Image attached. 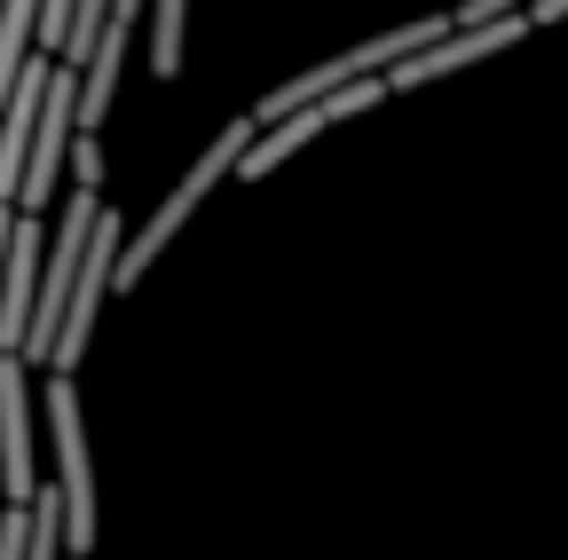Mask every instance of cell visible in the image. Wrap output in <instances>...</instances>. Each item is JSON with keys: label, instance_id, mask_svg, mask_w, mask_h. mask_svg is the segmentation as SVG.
I'll use <instances>...</instances> for the list:
<instances>
[{"label": "cell", "instance_id": "ba28073f", "mask_svg": "<svg viewBox=\"0 0 568 560\" xmlns=\"http://www.w3.org/2000/svg\"><path fill=\"white\" fill-rule=\"evenodd\" d=\"M182 24H190V0H151V80L182 72Z\"/></svg>", "mask_w": 568, "mask_h": 560}, {"label": "cell", "instance_id": "277c9868", "mask_svg": "<svg viewBox=\"0 0 568 560\" xmlns=\"http://www.w3.org/2000/svg\"><path fill=\"white\" fill-rule=\"evenodd\" d=\"M71 143H80V72H63V63H55V80H48V95H40V119H32V151H24V182H17V214L40 222V205H48L55 182H63Z\"/></svg>", "mask_w": 568, "mask_h": 560}, {"label": "cell", "instance_id": "7a4b0ae2", "mask_svg": "<svg viewBox=\"0 0 568 560\" xmlns=\"http://www.w3.org/2000/svg\"><path fill=\"white\" fill-rule=\"evenodd\" d=\"M48 442H55V481L48 498L63 513V552L88 560L95 552V458H88V418H80V387L71 379H48Z\"/></svg>", "mask_w": 568, "mask_h": 560}, {"label": "cell", "instance_id": "6da1fadb", "mask_svg": "<svg viewBox=\"0 0 568 560\" xmlns=\"http://www.w3.org/2000/svg\"><path fill=\"white\" fill-rule=\"evenodd\" d=\"M245 143H253V119H230L222 134H213V143H205V159L166 190V205H159V214L151 222H142V230H126V245H119V276H111V293L119 285H142V268H151L182 230H190V214H197V205L213 197V182H222V174H237V159H245Z\"/></svg>", "mask_w": 568, "mask_h": 560}, {"label": "cell", "instance_id": "52a82bcc", "mask_svg": "<svg viewBox=\"0 0 568 560\" xmlns=\"http://www.w3.org/2000/svg\"><path fill=\"white\" fill-rule=\"evenodd\" d=\"M32 293H40V222H32V214H17V237H9V268H0V356H24Z\"/></svg>", "mask_w": 568, "mask_h": 560}, {"label": "cell", "instance_id": "3957f363", "mask_svg": "<svg viewBox=\"0 0 568 560\" xmlns=\"http://www.w3.org/2000/svg\"><path fill=\"white\" fill-rule=\"evenodd\" d=\"M119 245H126V222L103 205L95 230H88V253H80V276H71L63 324H55V339H48V379H71V371H80L88 339H95V316H103V301H111V276H119Z\"/></svg>", "mask_w": 568, "mask_h": 560}, {"label": "cell", "instance_id": "9c48e42d", "mask_svg": "<svg viewBox=\"0 0 568 560\" xmlns=\"http://www.w3.org/2000/svg\"><path fill=\"white\" fill-rule=\"evenodd\" d=\"M63 174L80 182V190H103V143L95 134H80V143H71V159H63Z\"/></svg>", "mask_w": 568, "mask_h": 560}, {"label": "cell", "instance_id": "5b68a950", "mask_svg": "<svg viewBox=\"0 0 568 560\" xmlns=\"http://www.w3.org/2000/svg\"><path fill=\"white\" fill-rule=\"evenodd\" d=\"M521 40H529V17H497V24H450V40H435V48L403 55V63H395V72H387L379 88H387V103H395V95H418V88H435V80L466 72V63H481V55H506V48H521Z\"/></svg>", "mask_w": 568, "mask_h": 560}, {"label": "cell", "instance_id": "30bf717a", "mask_svg": "<svg viewBox=\"0 0 568 560\" xmlns=\"http://www.w3.org/2000/svg\"><path fill=\"white\" fill-rule=\"evenodd\" d=\"M568 17V0H529V32H545V24H560Z\"/></svg>", "mask_w": 568, "mask_h": 560}, {"label": "cell", "instance_id": "8992f818", "mask_svg": "<svg viewBox=\"0 0 568 560\" xmlns=\"http://www.w3.org/2000/svg\"><path fill=\"white\" fill-rule=\"evenodd\" d=\"M32 379L17 356H0V513H24L40 498V474H32Z\"/></svg>", "mask_w": 568, "mask_h": 560}]
</instances>
